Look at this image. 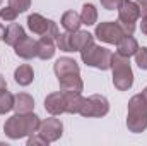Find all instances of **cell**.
Here are the masks:
<instances>
[{
	"instance_id": "6da1fadb",
	"label": "cell",
	"mask_w": 147,
	"mask_h": 146,
	"mask_svg": "<svg viewBox=\"0 0 147 146\" xmlns=\"http://www.w3.org/2000/svg\"><path fill=\"white\" fill-rule=\"evenodd\" d=\"M39 124H41L39 117L33 112H29V113H16V115H12L10 119L5 120L3 132L10 139H21V138H28V136L38 132Z\"/></svg>"
},
{
	"instance_id": "7a4b0ae2",
	"label": "cell",
	"mask_w": 147,
	"mask_h": 146,
	"mask_svg": "<svg viewBox=\"0 0 147 146\" xmlns=\"http://www.w3.org/2000/svg\"><path fill=\"white\" fill-rule=\"evenodd\" d=\"M127 127L130 132H144L147 129V102L140 95H134L128 100V112H127Z\"/></svg>"
},
{
	"instance_id": "3957f363",
	"label": "cell",
	"mask_w": 147,
	"mask_h": 146,
	"mask_svg": "<svg viewBox=\"0 0 147 146\" xmlns=\"http://www.w3.org/2000/svg\"><path fill=\"white\" fill-rule=\"evenodd\" d=\"M111 71H113V84L118 91H128L134 84V72L128 62V57L120 53H113L111 57Z\"/></svg>"
},
{
	"instance_id": "277c9868",
	"label": "cell",
	"mask_w": 147,
	"mask_h": 146,
	"mask_svg": "<svg viewBox=\"0 0 147 146\" xmlns=\"http://www.w3.org/2000/svg\"><path fill=\"white\" fill-rule=\"evenodd\" d=\"M111 57H113L111 50L105 48V46H98L94 43L80 52V59L86 65L96 67V69H101V71L111 69Z\"/></svg>"
},
{
	"instance_id": "5b68a950",
	"label": "cell",
	"mask_w": 147,
	"mask_h": 146,
	"mask_svg": "<svg viewBox=\"0 0 147 146\" xmlns=\"http://www.w3.org/2000/svg\"><path fill=\"white\" fill-rule=\"evenodd\" d=\"M139 17H140V9H139L137 2L123 0V3L118 9V24L121 26L125 35H134L135 23Z\"/></svg>"
},
{
	"instance_id": "8992f818",
	"label": "cell",
	"mask_w": 147,
	"mask_h": 146,
	"mask_svg": "<svg viewBox=\"0 0 147 146\" xmlns=\"http://www.w3.org/2000/svg\"><path fill=\"white\" fill-rule=\"evenodd\" d=\"M110 112V102L103 95H91L84 98L82 107H80V115L82 117H105Z\"/></svg>"
},
{
	"instance_id": "52a82bcc",
	"label": "cell",
	"mask_w": 147,
	"mask_h": 146,
	"mask_svg": "<svg viewBox=\"0 0 147 146\" xmlns=\"http://www.w3.org/2000/svg\"><path fill=\"white\" fill-rule=\"evenodd\" d=\"M28 28L34 33V35H39V36H51V38H57L58 36V26L55 21L51 19H46L43 17L41 14H31L28 16Z\"/></svg>"
},
{
	"instance_id": "ba28073f",
	"label": "cell",
	"mask_w": 147,
	"mask_h": 146,
	"mask_svg": "<svg viewBox=\"0 0 147 146\" xmlns=\"http://www.w3.org/2000/svg\"><path fill=\"white\" fill-rule=\"evenodd\" d=\"M96 38H99L101 41L105 43H110V45H116L121 38L125 36L121 26L118 24V21H106V23H101L96 26V31H94Z\"/></svg>"
},
{
	"instance_id": "9c48e42d",
	"label": "cell",
	"mask_w": 147,
	"mask_h": 146,
	"mask_svg": "<svg viewBox=\"0 0 147 146\" xmlns=\"http://www.w3.org/2000/svg\"><path fill=\"white\" fill-rule=\"evenodd\" d=\"M38 132H39L48 143H53V141H58V139L62 138V134H63V124H62L60 119H55V115H53V117H50V119L41 120Z\"/></svg>"
},
{
	"instance_id": "30bf717a",
	"label": "cell",
	"mask_w": 147,
	"mask_h": 146,
	"mask_svg": "<svg viewBox=\"0 0 147 146\" xmlns=\"http://www.w3.org/2000/svg\"><path fill=\"white\" fill-rule=\"evenodd\" d=\"M14 52H16L17 57L29 60V59L38 57V45H36V41H34L33 38L24 36L22 40H19V43L14 45Z\"/></svg>"
},
{
	"instance_id": "8fae6325",
	"label": "cell",
	"mask_w": 147,
	"mask_h": 146,
	"mask_svg": "<svg viewBox=\"0 0 147 146\" xmlns=\"http://www.w3.org/2000/svg\"><path fill=\"white\" fill-rule=\"evenodd\" d=\"M45 108L51 115H60L65 113V93L63 91H55L45 98Z\"/></svg>"
},
{
	"instance_id": "7c38bea8",
	"label": "cell",
	"mask_w": 147,
	"mask_h": 146,
	"mask_svg": "<svg viewBox=\"0 0 147 146\" xmlns=\"http://www.w3.org/2000/svg\"><path fill=\"white\" fill-rule=\"evenodd\" d=\"M53 71L57 74V77H63V76H70V74H80V69H79V64L70 59V57H60L55 65H53Z\"/></svg>"
},
{
	"instance_id": "4fadbf2b",
	"label": "cell",
	"mask_w": 147,
	"mask_h": 146,
	"mask_svg": "<svg viewBox=\"0 0 147 146\" xmlns=\"http://www.w3.org/2000/svg\"><path fill=\"white\" fill-rule=\"evenodd\" d=\"M58 83H60V91H63V93H82V89H84L80 74L63 76L58 79Z\"/></svg>"
},
{
	"instance_id": "5bb4252c",
	"label": "cell",
	"mask_w": 147,
	"mask_h": 146,
	"mask_svg": "<svg viewBox=\"0 0 147 146\" xmlns=\"http://www.w3.org/2000/svg\"><path fill=\"white\" fill-rule=\"evenodd\" d=\"M38 45V57L41 60H48L55 55V48H57V43H55V38L51 36H41L36 41Z\"/></svg>"
},
{
	"instance_id": "9a60e30c",
	"label": "cell",
	"mask_w": 147,
	"mask_h": 146,
	"mask_svg": "<svg viewBox=\"0 0 147 146\" xmlns=\"http://www.w3.org/2000/svg\"><path fill=\"white\" fill-rule=\"evenodd\" d=\"M137 50H139V43H137V40L132 36V35H125V36L116 43V53H120L123 57H128L130 59L132 55H135Z\"/></svg>"
},
{
	"instance_id": "2e32d148",
	"label": "cell",
	"mask_w": 147,
	"mask_h": 146,
	"mask_svg": "<svg viewBox=\"0 0 147 146\" xmlns=\"http://www.w3.org/2000/svg\"><path fill=\"white\" fill-rule=\"evenodd\" d=\"M70 40H72V50L74 52H82L84 48H87L89 45L94 43V36H92L91 33H87V31H80V29L74 31Z\"/></svg>"
},
{
	"instance_id": "e0dca14e",
	"label": "cell",
	"mask_w": 147,
	"mask_h": 146,
	"mask_svg": "<svg viewBox=\"0 0 147 146\" xmlns=\"http://www.w3.org/2000/svg\"><path fill=\"white\" fill-rule=\"evenodd\" d=\"M26 36L24 33V28L17 23H10L7 28H5V33H3V41L9 45V46H14L16 43H19V40Z\"/></svg>"
},
{
	"instance_id": "ac0fdd59",
	"label": "cell",
	"mask_w": 147,
	"mask_h": 146,
	"mask_svg": "<svg viewBox=\"0 0 147 146\" xmlns=\"http://www.w3.org/2000/svg\"><path fill=\"white\" fill-rule=\"evenodd\" d=\"M34 108V100L28 93H17L14 96V110L17 113H29Z\"/></svg>"
},
{
	"instance_id": "d6986e66",
	"label": "cell",
	"mask_w": 147,
	"mask_h": 146,
	"mask_svg": "<svg viewBox=\"0 0 147 146\" xmlns=\"http://www.w3.org/2000/svg\"><path fill=\"white\" fill-rule=\"evenodd\" d=\"M34 79V71L29 64H22L14 71V81L19 86H29Z\"/></svg>"
},
{
	"instance_id": "ffe728a7",
	"label": "cell",
	"mask_w": 147,
	"mask_h": 146,
	"mask_svg": "<svg viewBox=\"0 0 147 146\" xmlns=\"http://www.w3.org/2000/svg\"><path fill=\"white\" fill-rule=\"evenodd\" d=\"M60 24H62L63 29L69 31V33L77 31V29L80 28V24H82V21H80V14H77L75 10H67V12L62 16Z\"/></svg>"
},
{
	"instance_id": "44dd1931",
	"label": "cell",
	"mask_w": 147,
	"mask_h": 146,
	"mask_svg": "<svg viewBox=\"0 0 147 146\" xmlns=\"http://www.w3.org/2000/svg\"><path fill=\"white\" fill-rule=\"evenodd\" d=\"M82 102H84V96L80 93H65V112L67 113H79Z\"/></svg>"
},
{
	"instance_id": "7402d4cb",
	"label": "cell",
	"mask_w": 147,
	"mask_h": 146,
	"mask_svg": "<svg viewBox=\"0 0 147 146\" xmlns=\"http://www.w3.org/2000/svg\"><path fill=\"white\" fill-rule=\"evenodd\" d=\"M80 21L86 26H92L98 21V9L92 3H84L82 5V12H80Z\"/></svg>"
},
{
	"instance_id": "603a6c76",
	"label": "cell",
	"mask_w": 147,
	"mask_h": 146,
	"mask_svg": "<svg viewBox=\"0 0 147 146\" xmlns=\"http://www.w3.org/2000/svg\"><path fill=\"white\" fill-rule=\"evenodd\" d=\"M10 110H14V95L5 88L0 91V115L9 113Z\"/></svg>"
},
{
	"instance_id": "cb8c5ba5",
	"label": "cell",
	"mask_w": 147,
	"mask_h": 146,
	"mask_svg": "<svg viewBox=\"0 0 147 146\" xmlns=\"http://www.w3.org/2000/svg\"><path fill=\"white\" fill-rule=\"evenodd\" d=\"M72 33L65 31V33H58V36L55 38V43L57 46L62 50V52H74L72 50Z\"/></svg>"
},
{
	"instance_id": "d4e9b609",
	"label": "cell",
	"mask_w": 147,
	"mask_h": 146,
	"mask_svg": "<svg viewBox=\"0 0 147 146\" xmlns=\"http://www.w3.org/2000/svg\"><path fill=\"white\" fill-rule=\"evenodd\" d=\"M135 64L142 71H147V46H139V50L135 52Z\"/></svg>"
},
{
	"instance_id": "484cf974",
	"label": "cell",
	"mask_w": 147,
	"mask_h": 146,
	"mask_svg": "<svg viewBox=\"0 0 147 146\" xmlns=\"http://www.w3.org/2000/svg\"><path fill=\"white\" fill-rule=\"evenodd\" d=\"M17 16H19V12H17L16 9H12L10 5L0 9V19H3V21H7V23H14V21L17 19Z\"/></svg>"
},
{
	"instance_id": "4316f807",
	"label": "cell",
	"mask_w": 147,
	"mask_h": 146,
	"mask_svg": "<svg viewBox=\"0 0 147 146\" xmlns=\"http://www.w3.org/2000/svg\"><path fill=\"white\" fill-rule=\"evenodd\" d=\"M9 5L12 9H16L19 14H22L31 7V0H9Z\"/></svg>"
},
{
	"instance_id": "83f0119b",
	"label": "cell",
	"mask_w": 147,
	"mask_h": 146,
	"mask_svg": "<svg viewBox=\"0 0 147 146\" xmlns=\"http://www.w3.org/2000/svg\"><path fill=\"white\" fill-rule=\"evenodd\" d=\"M28 145H29V146H46V145H48V141H46L39 132H34V134H31V136H29Z\"/></svg>"
},
{
	"instance_id": "f1b7e54d",
	"label": "cell",
	"mask_w": 147,
	"mask_h": 146,
	"mask_svg": "<svg viewBox=\"0 0 147 146\" xmlns=\"http://www.w3.org/2000/svg\"><path fill=\"white\" fill-rule=\"evenodd\" d=\"M103 9L106 10H115V9H120V5L123 3V0H99Z\"/></svg>"
},
{
	"instance_id": "f546056e",
	"label": "cell",
	"mask_w": 147,
	"mask_h": 146,
	"mask_svg": "<svg viewBox=\"0 0 147 146\" xmlns=\"http://www.w3.org/2000/svg\"><path fill=\"white\" fill-rule=\"evenodd\" d=\"M137 5L140 9V16L147 17V0H137Z\"/></svg>"
},
{
	"instance_id": "4dcf8cb0",
	"label": "cell",
	"mask_w": 147,
	"mask_h": 146,
	"mask_svg": "<svg viewBox=\"0 0 147 146\" xmlns=\"http://www.w3.org/2000/svg\"><path fill=\"white\" fill-rule=\"evenodd\" d=\"M140 29H142V33L147 36V17L142 19V24H140Z\"/></svg>"
},
{
	"instance_id": "1f68e13d",
	"label": "cell",
	"mask_w": 147,
	"mask_h": 146,
	"mask_svg": "<svg viewBox=\"0 0 147 146\" xmlns=\"http://www.w3.org/2000/svg\"><path fill=\"white\" fill-rule=\"evenodd\" d=\"M5 88H7V83H5L3 76H0V91H2V89H5Z\"/></svg>"
},
{
	"instance_id": "d6a6232c",
	"label": "cell",
	"mask_w": 147,
	"mask_h": 146,
	"mask_svg": "<svg viewBox=\"0 0 147 146\" xmlns=\"http://www.w3.org/2000/svg\"><path fill=\"white\" fill-rule=\"evenodd\" d=\"M3 33H5V28H3L2 23H0V40H3Z\"/></svg>"
},
{
	"instance_id": "836d02e7",
	"label": "cell",
	"mask_w": 147,
	"mask_h": 146,
	"mask_svg": "<svg viewBox=\"0 0 147 146\" xmlns=\"http://www.w3.org/2000/svg\"><path fill=\"white\" fill-rule=\"evenodd\" d=\"M142 96L146 98V102H147V86H146V88H144V91H142Z\"/></svg>"
},
{
	"instance_id": "e575fe53",
	"label": "cell",
	"mask_w": 147,
	"mask_h": 146,
	"mask_svg": "<svg viewBox=\"0 0 147 146\" xmlns=\"http://www.w3.org/2000/svg\"><path fill=\"white\" fill-rule=\"evenodd\" d=\"M0 3H2V0H0Z\"/></svg>"
}]
</instances>
